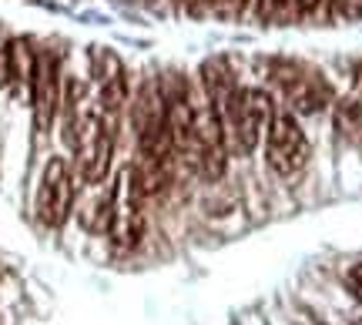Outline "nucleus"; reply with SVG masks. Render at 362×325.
<instances>
[{"label": "nucleus", "instance_id": "9", "mask_svg": "<svg viewBox=\"0 0 362 325\" xmlns=\"http://www.w3.org/2000/svg\"><path fill=\"white\" fill-rule=\"evenodd\" d=\"M4 51H7V84L17 98L30 101V84H34V67H37V54L30 51V40L13 37Z\"/></svg>", "mask_w": 362, "mask_h": 325}, {"label": "nucleus", "instance_id": "13", "mask_svg": "<svg viewBox=\"0 0 362 325\" xmlns=\"http://www.w3.org/2000/svg\"><path fill=\"white\" fill-rule=\"evenodd\" d=\"M332 11L342 20H362V0H332Z\"/></svg>", "mask_w": 362, "mask_h": 325}, {"label": "nucleus", "instance_id": "4", "mask_svg": "<svg viewBox=\"0 0 362 325\" xmlns=\"http://www.w3.org/2000/svg\"><path fill=\"white\" fill-rule=\"evenodd\" d=\"M115 191V208H111V225H107V235L117 248H134L141 245L144 238V211H141V201H144V191L138 184V175L134 168H124L117 175V184L111 188Z\"/></svg>", "mask_w": 362, "mask_h": 325}, {"label": "nucleus", "instance_id": "7", "mask_svg": "<svg viewBox=\"0 0 362 325\" xmlns=\"http://www.w3.org/2000/svg\"><path fill=\"white\" fill-rule=\"evenodd\" d=\"M30 107H34V124L40 134H47L54 124V114L61 107V74H57V57L51 51L37 54L34 67V84H30Z\"/></svg>", "mask_w": 362, "mask_h": 325}, {"label": "nucleus", "instance_id": "14", "mask_svg": "<svg viewBox=\"0 0 362 325\" xmlns=\"http://www.w3.org/2000/svg\"><path fill=\"white\" fill-rule=\"evenodd\" d=\"M346 285H349L352 299L362 305V265H352V268H349V275H346Z\"/></svg>", "mask_w": 362, "mask_h": 325}, {"label": "nucleus", "instance_id": "6", "mask_svg": "<svg viewBox=\"0 0 362 325\" xmlns=\"http://www.w3.org/2000/svg\"><path fill=\"white\" fill-rule=\"evenodd\" d=\"M74 205V182H71V168H67L64 158H51L44 165L40 175V188H37V218L47 228H61L71 215Z\"/></svg>", "mask_w": 362, "mask_h": 325}, {"label": "nucleus", "instance_id": "16", "mask_svg": "<svg viewBox=\"0 0 362 325\" xmlns=\"http://www.w3.org/2000/svg\"><path fill=\"white\" fill-rule=\"evenodd\" d=\"M298 4H302V13H312V11H319L322 0H298Z\"/></svg>", "mask_w": 362, "mask_h": 325}, {"label": "nucleus", "instance_id": "8", "mask_svg": "<svg viewBox=\"0 0 362 325\" xmlns=\"http://www.w3.org/2000/svg\"><path fill=\"white\" fill-rule=\"evenodd\" d=\"M202 88H205L208 101L215 105L218 117L228 114V107H232L235 94H238V84H235V71L221 57H211L202 64Z\"/></svg>", "mask_w": 362, "mask_h": 325}, {"label": "nucleus", "instance_id": "2", "mask_svg": "<svg viewBox=\"0 0 362 325\" xmlns=\"http://www.w3.org/2000/svg\"><path fill=\"white\" fill-rule=\"evenodd\" d=\"M71 141L78 151V171L84 184H101L111 171V155H115V131L111 121L101 111H90L81 121H74Z\"/></svg>", "mask_w": 362, "mask_h": 325}, {"label": "nucleus", "instance_id": "15", "mask_svg": "<svg viewBox=\"0 0 362 325\" xmlns=\"http://www.w3.org/2000/svg\"><path fill=\"white\" fill-rule=\"evenodd\" d=\"M0 88H7V51H0Z\"/></svg>", "mask_w": 362, "mask_h": 325}, {"label": "nucleus", "instance_id": "17", "mask_svg": "<svg viewBox=\"0 0 362 325\" xmlns=\"http://www.w3.org/2000/svg\"><path fill=\"white\" fill-rule=\"evenodd\" d=\"M356 98H362V61L356 64Z\"/></svg>", "mask_w": 362, "mask_h": 325}, {"label": "nucleus", "instance_id": "5", "mask_svg": "<svg viewBox=\"0 0 362 325\" xmlns=\"http://www.w3.org/2000/svg\"><path fill=\"white\" fill-rule=\"evenodd\" d=\"M265 161L275 175H296L309 161V141L292 111H275L265 131Z\"/></svg>", "mask_w": 362, "mask_h": 325}, {"label": "nucleus", "instance_id": "11", "mask_svg": "<svg viewBox=\"0 0 362 325\" xmlns=\"http://www.w3.org/2000/svg\"><path fill=\"white\" fill-rule=\"evenodd\" d=\"M259 17L272 27H292L302 17L298 0H259Z\"/></svg>", "mask_w": 362, "mask_h": 325}, {"label": "nucleus", "instance_id": "1", "mask_svg": "<svg viewBox=\"0 0 362 325\" xmlns=\"http://www.w3.org/2000/svg\"><path fill=\"white\" fill-rule=\"evenodd\" d=\"M272 114H275L272 98L262 88H238L228 114L221 117L225 138L235 144L238 155H252L259 148V138L269 131Z\"/></svg>", "mask_w": 362, "mask_h": 325}, {"label": "nucleus", "instance_id": "3", "mask_svg": "<svg viewBox=\"0 0 362 325\" xmlns=\"http://www.w3.org/2000/svg\"><path fill=\"white\" fill-rule=\"evenodd\" d=\"M272 78L279 84L288 111H296V114H319V111L332 105L329 81L315 67L302 64V61H275L272 64Z\"/></svg>", "mask_w": 362, "mask_h": 325}, {"label": "nucleus", "instance_id": "10", "mask_svg": "<svg viewBox=\"0 0 362 325\" xmlns=\"http://www.w3.org/2000/svg\"><path fill=\"white\" fill-rule=\"evenodd\" d=\"M336 131L346 141L362 138V98L349 94V98H342L336 105Z\"/></svg>", "mask_w": 362, "mask_h": 325}, {"label": "nucleus", "instance_id": "12", "mask_svg": "<svg viewBox=\"0 0 362 325\" xmlns=\"http://www.w3.org/2000/svg\"><path fill=\"white\" fill-rule=\"evenodd\" d=\"M238 0H194V13H215V17H228Z\"/></svg>", "mask_w": 362, "mask_h": 325}]
</instances>
